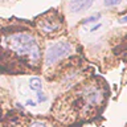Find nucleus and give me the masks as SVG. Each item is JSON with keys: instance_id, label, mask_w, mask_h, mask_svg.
<instances>
[{"instance_id": "f257e3e1", "label": "nucleus", "mask_w": 127, "mask_h": 127, "mask_svg": "<svg viewBox=\"0 0 127 127\" xmlns=\"http://www.w3.org/2000/svg\"><path fill=\"white\" fill-rule=\"evenodd\" d=\"M41 36L28 27H8L0 31V67L8 73L28 74L42 69Z\"/></svg>"}, {"instance_id": "f03ea898", "label": "nucleus", "mask_w": 127, "mask_h": 127, "mask_svg": "<svg viewBox=\"0 0 127 127\" xmlns=\"http://www.w3.org/2000/svg\"><path fill=\"white\" fill-rule=\"evenodd\" d=\"M106 101V93L97 79H87L74 85L56 99L52 106V119L58 125L73 126L95 117Z\"/></svg>"}, {"instance_id": "7ed1b4c3", "label": "nucleus", "mask_w": 127, "mask_h": 127, "mask_svg": "<svg viewBox=\"0 0 127 127\" xmlns=\"http://www.w3.org/2000/svg\"><path fill=\"white\" fill-rule=\"evenodd\" d=\"M74 42L67 38L60 37L54 38L46 45L44 50V57H42V69L45 73H48L50 69L57 67L61 62L65 60L70 58L74 56Z\"/></svg>"}, {"instance_id": "20e7f679", "label": "nucleus", "mask_w": 127, "mask_h": 127, "mask_svg": "<svg viewBox=\"0 0 127 127\" xmlns=\"http://www.w3.org/2000/svg\"><path fill=\"white\" fill-rule=\"evenodd\" d=\"M37 33L48 38H57L65 31V16L57 9H50L34 20Z\"/></svg>"}, {"instance_id": "39448f33", "label": "nucleus", "mask_w": 127, "mask_h": 127, "mask_svg": "<svg viewBox=\"0 0 127 127\" xmlns=\"http://www.w3.org/2000/svg\"><path fill=\"white\" fill-rule=\"evenodd\" d=\"M95 0H65V19L67 21H73L74 17L85 15L91 7L94 5Z\"/></svg>"}, {"instance_id": "423d86ee", "label": "nucleus", "mask_w": 127, "mask_h": 127, "mask_svg": "<svg viewBox=\"0 0 127 127\" xmlns=\"http://www.w3.org/2000/svg\"><path fill=\"white\" fill-rule=\"evenodd\" d=\"M13 109L12 97L9 91L4 87H0V127H5V119L9 111Z\"/></svg>"}, {"instance_id": "0eeeda50", "label": "nucleus", "mask_w": 127, "mask_h": 127, "mask_svg": "<svg viewBox=\"0 0 127 127\" xmlns=\"http://www.w3.org/2000/svg\"><path fill=\"white\" fill-rule=\"evenodd\" d=\"M27 85H28V89H29L31 91H33V93H37V91L44 90L42 78L38 77V75H31V77H28Z\"/></svg>"}, {"instance_id": "6e6552de", "label": "nucleus", "mask_w": 127, "mask_h": 127, "mask_svg": "<svg viewBox=\"0 0 127 127\" xmlns=\"http://www.w3.org/2000/svg\"><path fill=\"white\" fill-rule=\"evenodd\" d=\"M28 127H56L53 119L48 118H32Z\"/></svg>"}, {"instance_id": "1a4fd4ad", "label": "nucleus", "mask_w": 127, "mask_h": 127, "mask_svg": "<svg viewBox=\"0 0 127 127\" xmlns=\"http://www.w3.org/2000/svg\"><path fill=\"white\" fill-rule=\"evenodd\" d=\"M123 0H103V5L106 8H114L118 7L119 4H122Z\"/></svg>"}, {"instance_id": "9d476101", "label": "nucleus", "mask_w": 127, "mask_h": 127, "mask_svg": "<svg viewBox=\"0 0 127 127\" xmlns=\"http://www.w3.org/2000/svg\"><path fill=\"white\" fill-rule=\"evenodd\" d=\"M118 21H119V24H127V15H125L123 17H121Z\"/></svg>"}, {"instance_id": "9b49d317", "label": "nucleus", "mask_w": 127, "mask_h": 127, "mask_svg": "<svg viewBox=\"0 0 127 127\" xmlns=\"http://www.w3.org/2000/svg\"><path fill=\"white\" fill-rule=\"evenodd\" d=\"M56 127H73V126H62V125H60V126H56Z\"/></svg>"}]
</instances>
